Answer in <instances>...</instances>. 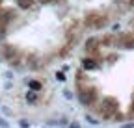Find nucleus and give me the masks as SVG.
I'll list each match as a JSON object with an SVG mask.
<instances>
[{"label":"nucleus","mask_w":134,"mask_h":128,"mask_svg":"<svg viewBox=\"0 0 134 128\" xmlns=\"http://www.w3.org/2000/svg\"><path fill=\"white\" fill-rule=\"evenodd\" d=\"M117 108H119L117 100L112 99V97H106L103 100V106H100V115H103L104 119H110V117H114V113L117 111Z\"/></svg>","instance_id":"1"},{"label":"nucleus","mask_w":134,"mask_h":128,"mask_svg":"<svg viewBox=\"0 0 134 128\" xmlns=\"http://www.w3.org/2000/svg\"><path fill=\"white\" fill-rule=\"evenodd\" d=\"M28 100L34 102V100H36V95H34V93H28Z\"/></svg>","instance_id":"13"},{"label":"nucleus","mask_w":134,"mask_h":128,"mask_svg":"<svg viewBox=\"0 0 134 128\" xmlns=\"http://www.w3.org/2000/svg\"><path fill=\"white\" fill-rule=\"evenodd\" d=\"M17 6L23 9H30V8H34V2L32 0H17Z\"/></svg>","instance_id":"7"},{"label":"nucleus","mask_w":134,"mask_h":128,"mask_svg":"<svg viewBox=\"0 0 134 128\" xmlns=\"http://www.w3.org/2000/svg\"><path fill=\"white\" fill-rule=\"evenodd\" d=\"M2 56H4L6 59H9L11 63H13V61L17 63V58H15V56H17V48H15L13 45H2Z\"/></svg>","instance_id":"4"},{"label":"nucleus","mask_w":134,"mask_h":128,"mask_svg":"<svg viewBox=\"0 0 134 128\" xmlns=\"http://www.w3.org/2000/svg\"><path fill=\"white\" fill-rule=\"evenodd\" d=\"M97 46H99V45H97V39H90L88 45H86V48H88L90 52H95V50H97Z\"/></svg>","instance_id":"8"},{"label":"nucleus","mask_w":134,"mask_h":128,"mask_svg":"<svg viewBox=\"0 0 134 128\" xmlns=\"http://www.w3.org/2000/svg\"><path fill=\"white\" fill-rule=\"evenodd\" d=\"M121 45L125 46V48H132V46H134V39L130 35H123L121 37Z\"/></svg>","instance_id":"6"},{"label":"nucleus","mask_w":134,"mask_h":128,"mask_svg":"<svg viewBox=\"0 0 134 128\" xmlns=\"http://www.w3.org/2000/svg\"><path fill=\"white\" fill-rule=\"evenodd\" d=\"M11 19H15V11L13 9H4V11H0V24H8Z\"/></svg>","instance_id":"5"},{"label":"nucleus","mask_w":134,"mask_h":128,"mask_svg":"<svg viewBox=\"0 0 134 128\" xmlns=\"http://www.w3.org/2000/svg\"><path fill=\"white\" fill-rule=\"evenodd\" d=\"M86 24L91 28H103L108 24V15H100V13H88Z\"/></svg>","instance_id":"2"},{"label":"nucleus","mask_w":134,"mask_h":128,"mask_svg":"<svg viewBox=\"0 0 134 128\" xmlns=\"http://www.w3.org/2000/svg\"><path fill=\"white\" fill-rule=\"evenodd\" d=\"M95 99H97V91H95V87H88V89H82L80 91V102L82 104H93L95 102Z\"/></svg>","instance_id":"3"},{"label":"nucleus","mask_w":134,"mask_h":128,"mask_svg":"<svg viewBox=\"0 0 134 128\" xmlns=\"http://www.w3.org/2000/svg\"><path fill=\"white\" fill-rule=\"evenodd\" d=\"M6 37V30H4V24H0V41Z\"/></svg>","instance_id":"12"},{"label":"nucleus","mask_w":134,"mask_h":128,"mask_svg":"<svg viewBox=\"0 0 134 128\" xmlns=\"http://www.w3.org/2000/svg\"><path fill=\"white\" fill-rule=\"evenodd\" d=\"M97 67V63L91 59V58H88V59H84V69H95Z\"/></svg>","instance_id":"9"},{"label":"nucleus","mask_w":134,"mask_h":128,"mask_svg":"<svg viewBox=\"0 0 134 128\" xmlns=\"http://www.w3.org/2000/svg\"><path fill=\"white\" fill-rule=\"evenodd\" d=\"M112 43H114V37L112 35H106V37L100 39V45H104V46H112Z\"/></svg>","instance_id":"10"},{"label":"nucleus","mask_w":134,"mask_h":128,"mask_svg":"<svg viewBox=\"0 0 134 128\" xmlns=\"http://www.w3.org/2000/svg\"><path fill=\"white\" fill-rule=\"evenodd\" d=\"M30 87H32L34 91H39V89H41V84H39V82H30Z\"/></svg>","instance_id":"11"}]
</instances>
